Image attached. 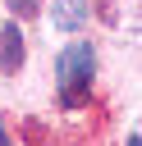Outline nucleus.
<instances>
[{
    "mask_svg": "<svg viewBox=\"0 0 142 146\" xmlns=\"http://www.w3.org/2000/svg\"><path fill=\"white\" fill-rule=\"evenodd\" d=\"M92 73H96V50L87 41H73L60 50V64H55V82H60V100L64 105H78L92 87Z\"/></svg>",
    "mask_w": 142,
    "mask_h": 146,
    "instance_id": "f257e3e1",
    "label": "nucleus"
},
{
    "mask_svg": "<svg viewBox=\"0 0 142 146\" xmlns=\"http://www.w3.org/2000/svg\"><path fill=\"white\" fill-rule=\"evenodd\" d=\"M0 64H5V73H18L23 68V32H18V23H5L0 27Z\"/></svg>",
    "mask_w": 142,
    "mask_h": 146,
    "instance_id": "f03ea898",
    "label": "nucleus"
},
{
    "mask_svg": "<svg viewBox=\"0 0 142 146\" xmlns=\"http://www.w3.org/2000/svg\"><path fill=\"white\" fill-rule=\"evenodd\" d=\"M82 14H87L82 0H55V23H60L64 32H73V27L82 23Z\"/></svg>",
    "mask_w": 142,
    "mask_h": 146,
    "instance_id": "7ed1b4c3",
    "label": "nucleus"
},
{
    "mask_svg": "<svg viewBox=\"0 0 142 146\" xmlns=\"http://www.w3.org/2000/svg\"><path fill=\"white\" fill-rule=\"evenodd\" d=\"M9 9L18 18H32V14H41V0H9Z\"/></svg>",
    "mask_w": 142,
    "mask_h": 146,
    "instance_id": "20e7f679",
    "label": "nucleus"
},
{
    "mask_svg": "<svg viewBox=\"0 0 142 146\" xmlns=\"http://www.w3.org/2000/svg\"><path fill=\"white\" fill-rule=\"evenodd\" d=\"M0 146H9V137H5V123H0Z\"/></svg>",
    "mask_w": 142,
    "mask_h": 146,
    "instance_id": "39448f33",
    "label": "nucleus"
},
{
    "mask_svg": "<svg viewBox=\"0 0 142 146\" xmlns=\"http://www.w3.org/2000/svg\"><path fill=\"white\" fill-rule=\"evenodd\" d=\"M128 146H142V141H137V137H128Z\"/></svg>",
    "mask_w": 142,
    "mask_h": 146,
    "instance_id": "423d86ee",
    "label": "nucleus"
}]
</instances>
